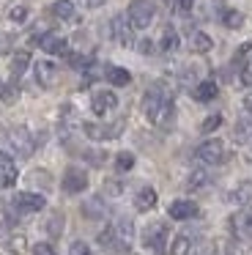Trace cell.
I'll return each instance as SVG.
<instances>
[{
	"label": "cell",
	"instance_id": "cell-38",
	"mask_svg": "<svg viewBox=\"0 0 252 255\" xmlns=\"http://www.w3.org/2000/svg\"><path fill=\"white\" fill-rule=\"evenodd\" d=\"M85 159L91 162V165H104V159H107V156H104V151H85Z\"/></svg>",
	"mask_w": 252,
	"mask_h": 255
},
{
	"label": "cell",
	"instance_id": "cell-2",
	"mask_svg": "<svg viewBox=\"0 0 252 255\" xmlns=\"http://www.w3.org/2000/svg\"><path fill=\"white\" fill-rule=\"evenodd\" d=\"M156 17V6L151 0H131L129 8H126V19H129L131 28H148Z\"/></svg>",
	"mask_w": 252,
	"mask_h": 255
},
{
	"label": "cell",
	"instance_id": "cell-29",
	"mask_svg": "<svg viewBox=\"0 0 252 255\" xmlns=\"http://www.w3.org/2000/svg\"><path fill=\"white\" fill-rule=\"evenodd\" d=\"M208 173L206 170H195V173H189V178H186V189H203V187H208Z\"/></svg>",
	"mask_w": 252,
	"mask_h": 255
},
{
	"label": "cell",
	"instance_id": "cell-11",
	"mask_svg": "<svg viewBox=\"0 0 252 255\" xmlns=\"http://www.w3.org/2000/svg\"><path fill=\"white\" fill-rule=\"evenodd\" d=\"M167 214H170V220L184 222V220H195V217L200 214V209H197V203H195V200L181 198V200H173V203H170Z\"/></svg>",
	"mask_w": 252,
	"mask_h": 255
},
{
	"label": "cell",
	"instance_id": "cell-43",
	"mask_svg": "<svg viewBox=\"0 0 252 255\" xmlns=\"http://www.w3.org/2000/svg\"><path fill=\"white\" fill-rule=\"evenodd\" d=\"M104 189H107L110 195H121V184L118 181H107V187H104Z\"/></svg>",
	"mask_w": 252,
	"mask_h": 255
},
{
	"label": "cell",
	"instance_id": "cell-7",
	"mask_svg": "<svg viewBox=\"0 0 252 255\" xmlns=\"http://www.w3.org/2000/svg\"><path fill=\"white\" fill-rule=\"evenodd\" d=\"M82 132L91 140H115L124 132V121H115V124H91L88 121V124H82Z\"/></svg>",
	"mask_w": 252,
	"mask_h": 255
},
{
	"label": "cell",
	"instance_id": "cell-4",
	"mask_svg": "<svg viewBox=\"0 0 252 255\" xmlns=\"http://www.w3.org/2000/svg\"><path fill=\"white\" fill-rule=\"evenodd\" d=\"M142 244L151 250L153 255H164V247H167V225L162 222H153L142 231Z\"/></svg>",
	"mask_w": 252,
	"mask_h": 255
},
{
	"label": "cell",
	"instance_id": "cell-17",
	"mask_svg": "<svg viewBox=\"0 0 252 255\" xmlns=\"http://www.w3.org/2000/svg\"><path fill=\"white\" fill-rule=\"evenodd\" d=\"M156 206V189L153 187H142L140 192L134 195V209L137 211H151Z\"/></svg>",
	"mask_w": 252,
	"mask_h": 255
},
{
	"label": "cell",
	"instance_id": "cell-12",
	"mask_svg": "<svg viewBox=\"0 0 252 255\" xmlns=\"http://www.w3.org/2000/svg\"><path fill=\"white\" fill-rule=\"evenodd\" d=\"M115 107H118V96H115L113 91H96V94L91 96V110L96 113V116H107Z\"/></svg>",
	"mask_w": 252,
	"mask_h": 255
},
{
	"label": "cell",
	"instance_id": "cell-25",
	"mask_svg": "<svg viewBox=\"0 0 252 255\" xmlns=\"http://www.w3.org/2000/svg\"><path fill=\"white\" fill-rule=\"evenodd\" d=\"M236 69H239V83L244 85V88H252V52H247Z\"/></svg>",
	"mask_w": 252,
	"mask_h": 255
},
{
	"label": "cell",
	"instance_id": "cell-18",
	"mask_svg": "<svg viewBox=\"0 0 252 255\" xmlns=\"http://www.w3.org/2000/svg\"><path fill=\"white\" fill-rule=\"evenodd\" d=\"M27 66H30V52H25V50L14 52V58H11V80H14V85H16V80L27 72Z\"/></svg>",
	"mask_w": 252,
	"mask_h": 255
},
{
	"label": "cell",
	"instance_id": "cell-32",
	"mask_svg": "<svg viewBox=\"0 0 252 255\" xmlns=\"http://www.w3.org/2000/svg\"><path fill=\"white\" fill-rule=\"evenodd\" d=\"M5 244H8V250H11L14 255H25V247H27V244H25V236H22V233L8 236V242H5Z\"/></svg>",
	"mask_w": 252,
	"mask_h": 255
},
{
	"label": "cell",
	"instance_id": "cell-37",
	"mask_svg": "<svg viewBox=\"0 0 252 255\" xmlns=\"http://www.w3.org/2000/svg\"><path fill=\"white\" fill-rule=\"evenodd\" d=\"M8 17H11V22H25V19H27V8L25 6H14L8 11Z\"/></svg>",
	"mask_w": 252,
	"mask_h": 255
},
{
	"label": "cell",
	"instance_id": "cell-40",
	"mask_svg": "<svg viewBox=\"0 0 252 255\" xmlns=\"http://www.w3.org/2000/svg\"><path fill=\"white\" fill-rule=\"evenodd\" d=\"M192 6H195V0H173V8L181 11V14H189Z\"/></svg>",
	"mask_w": 252,
	"mask_h": 255
},
{
	"label": "cell",
	"instance_id": "cell-35",
	"mask_svg": "<svg viewBox=\"0 0 252 255\" xmlns=\"http://www.w3.org/2000/svg\"><path fill=\"white\" fill-rule=\"evenodd\" d=\"M0 99H3V102H14L16 99V88H14V85H5L3 80H0Z\"/></svg>",
	"mask_w": 252,
	"mask_h": 255
},
{
	"label": "cell",
	"instance_id": "cell-36",
	"mask_svg": "<svg viewBox=\"0 0 252 255\" xmlns=\"http://www.w3.org/2000/svg\"><path fill=\"white\" fill-rule=\"evenodd\" d=\"M219 124H222V116H219V113H214V116H208L206 121H203V132H214V129L219 127Z\"/></svg>",
	"mask_w": 252,
	"mask_h": 255
},
{
	"label": "cell",
	"instance_id": "cell-27",
	"mask_svg": "<svg viewBox=\"0 0 252 255\" xmlns=\"http://www.w3.org/2000/svg\"><path fill=\"white\" fill-rule=\"evenodd\" d=\"M239 143H252V118L244 116L239 124H236V134H233Z\"/></svg>",
	"mask_w": 252,
	"mask_h": 255
},
{
	"label": "cell",
	"instance_id": "cell-39",
	"mask_svg": "<svg viewBox=\"0 0 252 255\" xmlns=\"http://www.w3.org/2000/svg\"><path fill=\"white\" fill-rule=\"evenodd\" d=\"M33 255H58V253H55V247H52V244L38 242L36 247H33Z\"/></svg>",
	"mask_w": 252,
	"mask_h": 255
},
{
	"label": "cell",
	"instance_id": "cell-9",
	"mask_svg": "<svg viewBox=\"0 0 252 255\" xmlns=\"http://www.w3.org/2000/svg\"><path fill=\"white\" fill-rule=\"evenodd\" d=\"M63 192L66 195H80L88 189V173L82 170V167H66L63 173Z\"/></svg>",
	"mask_w": 252,
	"mask_h": 255
},
{
	"label": "cell",
	"instance_id": "cell-3",
	"mask_svg": "<svg viewBox=\"0 0 252 255\" xmlns=\"http://www.w3.org/2000/svg\"><path fill=\"white\" fill-rule=\"evenodd\" d=\"M195 156H197V162H203V165H222V162L228 159V151H225L222 140L211 137V140H206V143L197 145Z\"/></svg>",
	"mask_w": 252,
	"mask_h": 255
},
{
	"label": "cell",
	"instance_id": "cell-31",
	"mask_svg": "<svg viewBox=\"0 0 252 255\" xmlns=\"http://www.w3.org/2000/svg\"><path fill=\"white\" fill-rule=\"evenodd\" d=\"M131 167H134V154H131V151H121V154L115 156V170L126 173V170H131Z\"/></svg>",
	"mask_w": 252,
	"mask_h": 255
},
{
	"label": "cell",
	"instance_id": "cell-15",
	"mask_svg": "<svg viewBox=\"0 0 252 255\" xmlns=\"http://www.w3.org/2000/svg\"><path fill=\"white\" fill-rule=\"evenodd\" d=\"M217 94H219V85L214 80H200L192 88V99H197V102H211V99H217Z\"/></svg>",
	"mask_w": 252,
	"mask_h": 255
},
{
	"label": "cell",
	"instance_id": "cell-30",
	"mask_svg": "<svg viewBox=\"0 0 252 255\" xmlns=\"http://www.w3.org/2000/svg\"><path fill=\"white\" fill-rule=\"evenodd\" d=\"M66 61H69L71 69H88V66H93L91 55H80V52H66Z\"/></svg>",
	"mask_w": 252,
	"mask_h": 255
},
{
	"label": "cell",
	"instance_id": "cell-6",
	"mask_svg": "<svg viewBox=\"0 0 252 255\" xmlns=\"http://www.w3.org/2000/svg\"><path fill=\"white\" fill-rule=\"evenodd\" d=\"M110 36H113V41H118L121 47H134V28L129 25L126 14H115V17L110 19Z\"/></svg>",
	"mask_w": 252,
	"mask_h": 255
},
{
	"label": "cell",
	"instance_id": "cell-20",
	"mask_svg": "<svg viewBox=\"0 0 252 255\" xmlns=\"http://www.w3.org/2000/svg\"><path fill=\"white\" fill-rule=\"evenodd\" d=\"M189 47H192V52L203 55V52H211L214 41H211V36L203 33V30H192V36H189Z\"/></svg>",
	"mask_w": 252,
	"mask_h": 255
},
{
	"label": "cell",
	"instance_id": "cell-44",
	"mask_svg": "<svg viewBox=\"0 0 252 255\" xmlns=\"http://www.w3.org/2000/svg\"><path fill=\"white\" fill-rule=\"evenodd\" d=\"M244 110L250 113V118H252V94H247V96H244Z\"/></svg>",
	"mask_w": 252,
	"mask_h": 255
},
{
	"label": "cell",
	"instance_id": "cell-8",
	"mask_svg": "<svg viewBox=\"0 0 252 255\" xmlns=\"http://www.w3.org/2000/svg\"><path fill=\"white\" fill-rule=\"evenodd\" d=\"M11 206H14V211H19V214H36V211H41L44 206H47V200L38 192H16L14 200H11Z\"/></svg>",
	"mask_w": 252,
	"mask_h": 255
},
{
	"label": "cell",
	"instance_id": "cell-22",
	"mask_svg": "<svg viewBox=\"0 0 252 255\" xmlns=\"http://www.w3.org/2000/svg\"><path fill=\"white\" fill-rule=\"evenodd\" d=\"M230 203H239V206H250L252 203V181H241L233 192L228 195Z\"/></svg>",
	"mask_w": 252,
	"mask_h": 255
},
{
	"label": "cell",
	"instance_id": "cell-5",
	"mask_svg": "<svg viewBox=\"0 0 252 255\" xmlns=\"http://www.w3.org/2000/svg\"><path fill=\"white\" fill-rule=\"evenodd\" d=\"M8 143H11V148H14L19 156H30L33 151H36V137H33V132L27 127H14L11 129Z\"/></svg>",
	"mask_w": 252,
	"mask_h": 255
},
{
	"label": "cell",
	"instance_id": "cell-41",
	"mask_svg": "<svg viewBox=\"0 0 252 255\" xmlns=\"http://www.w3.org/2000/svg\"><path fill=\"white\" fill-rule=\"evenodd\" d=\"M30 178H33L36 184H41V187H49V173H47V170H33Z\"/></svg>",
	"mask_w": 252,
	"mask_h": 255
},
{
	"label": "cell",
	"instance_id": "cell-28",
	"mask_svg": "<svg viewBox=\"0 0 252 255\" xmlns=\"http://www.w3.org/2000/svg\"><path fill=\"white\" fill-rule=\"evenodd\" d=\"M192 253V239L186 233H178L170 244V255H189Z\"/></svg>",
	"mask_w": 252,
	"mask_h": 255
},
{
	"label": "cell",
	"instance_id": "cell-1",
	"mask_svg": "<svg viewBox=\"0 0 252 255\" xmlns=\"http://www.w3.org/2000/svg\"><path fill=\"white\" fill-rule=\"evenodd\" d=\"M142 116L156 127H170L175 116L173 107V91L164 85H151L142 96Z\"/></svg>",
	"mask_w": 252,
	"mask_h": 255
},
{
	"label": "cell",
	"instance_id": "cell-34",
	"mask_svg": "<svg viewBox=\"0 0 252 255\" xmlns=\"http://www.w3.org/2000/svg\"><path fill=\"white\" fill-rule=\"evenodd\" d=\"M69 255H91V247H88V242H71V247H69Z\"/></svg>",
	"mask_w": 252,
	"mask_h": 255
},
{
	"label": "cell",
	"instance_id": "cell-13",
	"mask_svg": "<svg viewBox=\"0 0 252 255\" xmlns=\"http://www.w3.org/2000/svg\"><path fill=\"white\" fill-rule=\"evenodd\" d=\"M230 228L239 239H252V206H247L241 214L230 217Z\"/></svg>",
	"mask_w": 252,
	"mask_h": 255
},
{
	"label": "cell",
	"instance_id": "cell-14",
	"mask_svg": "<svg viewBox=\"0 0 252 255\" xmlns=\"http://www.w3.org/2000/svg\"><path fill=\"white\" fill-rule=\"evenodd\" d=\"M16 176H19V173H16V165H14V159H11L8 154H3V151H0V187H14L16 184Z\"/></svg>",
	"mask_w": 252,
	"mask_h": 255
},
{
	"label": "cell",
	"instance_id": "cell-24",
	"mask_svg": "<svg viewBox=\"0 0 252 255\" xmlns=\"http://www.w3.org/2000/svg\"><path fill=\"white\" fill-rule=\"evenodd\" d=\"M52 17L63 19V22H69V19L77 17V8L71 0H58V3H52Z\"/></svg>",
	"mask_w": 252,
	"mask_h": 255
},
{
	"label": "cell",
	"instance_id": "cell-10",
	"mask_svg": "<svg viewBox=\"0 0 252 255\" xmlns=\"http://www.w3.org/2000/svg\"><path fill=\"white\" fill-rule=\"evenodd\" d=\"M33 44L41 47V50L49 52V55H66V52H69V41H66L60 33H41V36L33 39Z\"/></svg>",
	"mask_w": 252,
	"mask_h": 255
},
{
	"label": "cell",
	"instance_id": "cell-45",
	"mask_svg": "<svg viewBox=\"0 0 252 255\" xmlns=\"http://www.w3.org/2000/svg\"><path fill=\"white\" fill-rule=\"evenodd\" d=\"M88 6H91V8H99V6H104V0H88Z\"/></svg>",
	"mask_w": 252,
	"mask_h": 255
},
{
	"label": "cell",
	"instance_id": "cell-16",
	"mask_svg": "<svg viewBox=\"0 0 252 255\" xmlns=\"http://www.w3.org/2000/svg\"><path fill=\"white\" fill-rule=\"evenodd\" d=\"M36 80L41 88H52L55 85V63L52 61H38L36 63Z\"/></svg>",
	"mask_w": 252,
	"mask_h": 255
},
{
	"label": "cell",
	"instance_id": "cell-26",
	"mask_svg": "<svg viewBox=\"0 0 252 255\" xmlns=\"http://www.w3.org/2000/svg\"><path fill=\"white\" fill-rule=\"evenodd\" d=\"M82 214H85L88 220H102V217L107 214V209H104L102 198H91V200L82 203Z\"/></svg>",
	"mask_w": 252,
	"mask_h": 255
},
{
	"label": "cell",
	"instance_id": "cell-33",
	"mask_svg": "<svg viewBox=\"0 0 252 255\" xmlns=\"http://www.w3.org/2000/svg\"><path fill=\"white\" fill-rule=\"evenodd\" d=\"M60 222H63V214H60V211H55L52 217H49V222H47V233L49 236H60Z\"/></svg>",
	"mask_w": 252,
	"mask_h": 255
},
{
	"label": "cell",
	"instance_id": "cell-19",
	"mask_svg": "<svg viewBox=\"0 0 252 255\" xmlns=\"http://www.w3.org/2000/svg\"><path fill=\"white\" fill-rule=\"evenodd\" d=\"M178 44H181V39H178V33H175V28H173V25H167V28L162 30V36H159V50L170 55V52L178 50Z\"/></svg>",
	"mask_w": 252,
	"mask_h": 255
},
{
	"label": "cell",
	"instance_id": "cell-21",
	"mask_svg": "<svg viewBox=\"0 0 252 255\" xmlns=\"http://www.w3.org/2000/svg\"><path fill=\"white\" fill-rule=\"evenodd\" d=\"M104 77H107V83L115 85V88H124V85L131 83V74L126 72V69H121V66H107L104 69Z\"/></svg>",
	"mask_w": 252,
	"mask_h": 255
},
{
	"label": "cell",
	"instance_id": "cell-23",
	"mask_svg": "<svg viewBox=\"0 0 252 255\" xmlns=\"http://www.w3.org/2000/svg\"><path fill=\"white\" fill-rule=\"evenodd\" d=\"M219 22L230 30H239L244 25V14L236 11V8H219Z\"/></svg>",
	"mask_w": 252,
	"mask_h": 255
},
{
	"label": "cell",
	"instance_id": "cell-42",
	"mask_svg": "<svg viewBox=\"0 0 252 255\" xmlns=\"http://www.w3.org/2000/svg\"><path fill=\"white\" fill-rule=\"evenodd\" d=\"M200 255H219V247H217V244H214V242H208L206 247L200 250Z\"/></svg>",
	"mask_w": 252,
	"mask_h": 255
}]
</instances>
